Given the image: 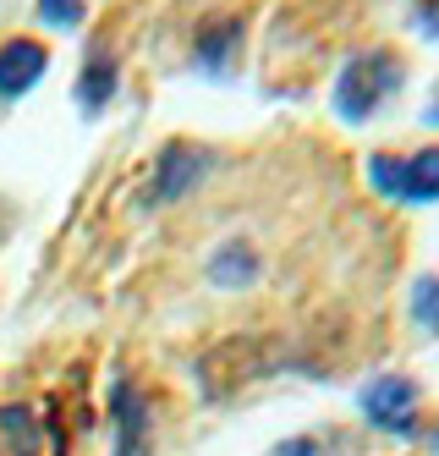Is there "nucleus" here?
<instances>
[{
  "mask_svg": "<svg viewBox=\"0 0 439 456\" xmlns=\"http://www.w3.org/2000/svg\"><path fill=\"white\" fill-rule=\"evenodd\" d=\"M401 77H407V67H401L395 50H357L341 67V77H335V116L352 126L368 121L401 88Z\"/></svg>",
  "mask_w": 439,
  "mask_h": 456,
  "instance_id": "1",
  "label": "nucleus"
},
{
  "mask_svg": "<svg viewBox=\"0 0 439 456\" xmlns=\"http://www.w3.org/2000/svg\"><path fill=\"white\" fill-rule=\"evenodd\" d=\"M368 176L395 204H434L439 199V143L418 149V154H374Z\"/></svg>",
  "mask_w": 439,
  "mask_h": 456,
  "instance_id": "2",
  "label": "nucleus"
},
{
  "mask_svg": "<svg viewBox=\"0 0 439 456\" xmlns=\"http://www.w3.org/2000/svg\"><path fill=\"white\" fill-rule=\"evenodd\" d=\"M110 451L116 456H149V402L132 379L110 385Z\"/></svg>",
  "mask_w": 439,
  "mask_h": 456,
  "instance_id": "3",
  "label": "nucleus"
},
{
  "mask_svg": "<svg viewBox=\"0 0 439 456\" xmlns=\"http://www.w3.org/2000/svg\"><path fill=\"white\" fill-rule=\"evenodd\" d=\"M362 412L379 423V429L390 435H412V418H418V390L412 379H401V374H385L362 390Z\"/></svg>",
  "mask_w": 439,
  "mask_h": 456,
  "instance_id": "4",
  "label": "nucleus"
},
{
  "mask_svg": "<svg viewBox=\"0 0 439 456\" xmlns=\"http://www.w3.org/2000/svg\"><path fill=\"white\" fill-rule=\"evenodd\" d=\"M204 171H209V154L198 149V143H165L159 149V166H154V199L159 204H171V199H182L187 187H198L204 182Z\"/></svg>",
  "mask_w": 439,
  "mask_h": 456,
  "instance_id": "5",
  "label": "nucleus"
},
{
  "mask_svg": "<svg viewBox=\"0 0 439 456\" xmlns=\"http://www.w3.org/2000/svg\"><path fill=\"white\" fill-rule=\"evenodd\" d=\"M236 50H242V17H209L204 28H198V67H204L209 77H231V61Z\"/></svg>",
  "mask_w": 439,
  "mask_h": 456,
  "instance_id": "6",
  "label": "nucleus"
},
{
  "mask_svg": "<svg viewBox=\"0 0 439 456\" xmlns=\"http://www.w3.org/2000/svg\"><path fill=\"white\" fill-rule=\"evenodd\" d=\"M45 67H50L45 45H33V39H12V45H0V94H6V100L28 94L33 83L45 77Z\"/></svg>",
  "mask_w": 439,
  "mask_h": 456,
  "instance_id": "7",
  "label": "nucleus"
},
{
  "mask_svg": "<svg viewBox=\"0 0 439 456\" xmlns=\"http://www.w3.org/2000/svg\"><path fill=\"white\" fill-rule=\"evenodd\" d=\"M110 100H116V55L105 45H93L88 61H83V77H77V105L88 116H99Z\"/></svg>",
  "mask_w": 439,
  "mask_h": 456,
  "instance_id": "8",
  "label": "nucleus"
},
{
  "mask_svg": "<svg viewBox=\"0 0 439 456\" xmlns=\"http://www.w3.org/2000/svg\"><path fill=\"white\" fill-rule=\"evenodd\" d=\"M0 456H39V412L0 407Z\"/></svg>",
  "mask_w": 439,
  "mask_h": 456,
  "instance_id": "9",
  "label": "nucleus"
},
{
  "mask_svg": "<svg viewBox=\"0 0 439 456\" xmlns=\"http://www.w3.org/2000/svg\"><path fill=\"white\" fill-rule=\"evenodd\" d=\"M253 275H258V258H253L248 242H225V248L209 258V281H215V286H248Z\"/></svg>",
  "mask_w": 439,
  "mask_h": 456,
  "instance_id": "10",
  "label": "nucleus"
},
{
  "mask_svg": "<svg viewBox=\"0 0 439 456\" xmlns=\"http://www.w3.org/2000/svg\"><path fill=\"white\" fill-rule=\"evenodd\" d=\"M412 319L423 324L428 336L439 330V281H428V275H423V281L412 286Z\"/></svg>",
  "mask_w": 439,
  "mask_h": 456,
  "instance_id": "11",
  "label": "nucleus"
},
{
  "mask_svg": "<svg viewBox=\"0 0 439 456\" xmlns=\"http://www.w3.org/2000/svg\"><path fill=\"white\" fill-rule=\"evenodd\" d=\"M39 17H45L50 28H72V22L83 17V0H39Z\"/></svg>",
  "mask_w": 439,
  "mask_h": 456,
  "instance_id": "12",
  "label": "nucleus"
},
{
  "mask_svg": "<svg viewBox=\"0 0 439 456\" xmlns=\"http://www.w3.org/2000/svg\"><path fill=\"white\" fill-rule=\"evenodd\" d=\"M269 456H329L324 445H313V440H286V445H275Z\"/></svg>",
  "mask_w": 439,
  "mask_h": 456,
  "instance_id": "13",
  "label": "nucleus"
},
{
  "mask_svg": "<svg viewBox=\"0 0 439 456\" xmlns=\"http://www.w3.org/2000/svg\"><path fill=\"white\" fill-rule=\"evenodd\" d=\"M418 22L428 28V34L439 39V0H423V12H418Z\"/></svg>",
  "mask_w": 439,
  "mask_h": 456,
  "instance_id": "14",
  "label": "nucleus"
},
{
  "mask_svg": "<svg viewBox=\"0 0 439 456\" xmlns=\"http://www.w3.org/2000/svg\"><path fill=\"white\" fill-rule=\"evenodd\" d=\"M428 121H439V100H434V105H428Z\"/></svg>",
  "mask_w": 439,
  "mask_h": 456,
  "instance_id": "15",
  "label": "nucleus"
}]
</instances>
